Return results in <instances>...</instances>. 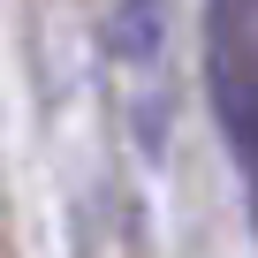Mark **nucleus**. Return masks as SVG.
Instances as JSON below:
<instances>
[{
	"instance_id": "obj_2",
	"label": "nucleus",
	"mask_w": 258,
	"mask_h": 258,
	"mask_svg": "<svg viewBox=\"0 0 258 258\" xmlns=\"http://www.w3.org/2000/svg\"><path fill=\"white\" fill-rule=\"evenodd\" d=\"M228 145L243 160V190H250V220H258V129H250V137H228Z\"/></svg>"
},
{
	"instance_id": "obj_1",
	"label": "nucleus",
	"mask_w": 258,
	"mask_h": 258,
	"mask_svg": "<svg viewBox=\"0 0 258 258\" xmlns=\"http://www.w3.org/2000/svg\"><path fill=\"white\" fill-rule=\"evenodd\" d=\"M160 46H167V0H114L106 8V53L114 61L145 69V61H160Z\"/></svg>"
}]
</instances>
